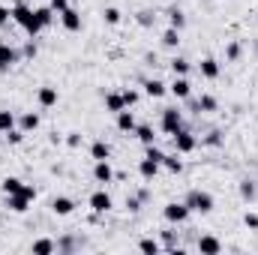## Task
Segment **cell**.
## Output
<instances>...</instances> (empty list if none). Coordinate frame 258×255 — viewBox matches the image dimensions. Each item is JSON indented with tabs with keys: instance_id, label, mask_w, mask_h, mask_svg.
Here are the masks:
<instances>
[{
	"instance_id": "277c9868",
	"label": "cell",
	"mask_w": 258,
	"mask_h": 255,
	"mask_svg": "<svg viewBox=\"0 0 258 255\" xmlns=\"http://www.w3.org/2000/svg\"><path fill=\"white\" fill-rule=\"evenodd\" d=\"M159 129H162L165 135H174L177 129H183V111H177V108H162Z\"/></svg>"
},
{
	"instance_id": "b9f144b4",
	"label": "cell",
	"mask_w": 258,
	"mask_h": 255,
	"mask_svg": "<svg viewBox=\"0 0 258 255\" xmlns=\"http://www.w3.org/2000/svg\"><path fill=\"white\" fill-rule=\"evenodd\" d=\"M126 210H129V213H138V210H141V198H138V195L126 198Z\"/></svg>"
},
{
	"instance_id": "ee69618b",
	"label": "cell",
	"mask_w": 258,
	"mask_h": 255,
	"mask_svg": "<svg viewBox=\"0 0 258 255\" xmlns=\"http://www.w3.org/2000/svg\"><path fill=\"white\" fill-rule=\"evenodd\" d=\"M9 18H12V9L0 3V27H6V24H9Z\"/></svg>"
},
{
	"instance_id": "d6986e66",
	"label": "cell",
	"mask_w": 258,
	"mask_h": 255,
	"mask_svg": "<svg viewBox=\"0 0 258 255\" xmlns=\"http://www.w3.org/2000/svg\"><path fill=\"white\" fill-rule=\"evenodd\" d=\"M90 159H93V162H99V159H111V144L102 141V138L93 141V144H90Z\"/></svg>"
},
{
	"instance_id": "3957f363",
	"label": "cell",
	"mask_w": 258,
	"mask_h": 255,
	"mask_svg": "<svg viewBox=\"0 0 258 255\" xmlns=\"http://www.w3.org/2000/svg\"><path fill=\"white\" fill-rule=\"evenodd\" d=\"M189 207H186V201H168L165 207H162V216H165V222L168 225H183L186 219H189Z\"/></svg>"
},
{
	"instance_id": "7dc6e473",
	"label": "cell",
	"mask_w": 258,
	"mask_h": 255,
	"mask_svg": "<svg viewBox=\"0 0 258 255\" xmlns=\"http://www.w3.org/2000/svg\"><path fill=\"white\" fill-rule=\"evenodd\" d=\"M75 246H78V243H75L72 237H63V240H57V249H66V252H69V249H75Z\"/></svg>"
},
{
	"instance_id": "f546056e",
	"label": "cell",
	"mask_w": 258,
	"mask_h": 255,
	"mask_svg": "<svg viewBox=\"0 0 258 255\" xmlns=\"http://www.w3.org/2000/svg\"><path fill=\"white\" fill-rule=\"evenodd\" d=\"M21 186H24L21 177H3V183H0L3 195H15V192H21Z\"/></svg>"
},
{
	"instance_id": "d4e9b609",
	"label": "cell",
	"mask_w": 258,
	"mask_h": 255,
	"mask_svg": "<svg viewBox=\"0 0 258 255\" xmlns=\"http://www.w3.org/2000/svg\"><path fill=\"white\" fill-rule=\"evenodd\" d=\"M168 27L183 30V27H186V12H183V9H177V6H171V9H168Z\"/></svg>"
},
{
	"instance_id": "e575fe53",
	"label": "cell",
	"mask_w": 258,
	"mask_h": 255,
	"mask_svg": "<svg viewBox=\"0 0 258 255\" xmlns=\"http://www.w3.org/2000/svg\"><path fill=\"white\" fill-rule=\"evenodd\" d=\"M255 195H258V189H255V183L246 177V180H240V198L243 201H255Z\"/></svg>"
},
{
	"instance_id": "7c38bea8",
	"label": "cell",
	"mask_w": 258,
	"mask_h": 255,
	"mask_svg": "<svg viewBox=\"0 0 258 255\" xmlns=\"http://www.w3.org/2000/svg\"><path fill=\"white\" fill-rule=\"evenodd\" d=\"M57 18H60L63 30H69V33H78V30H81V15H78V12H75L72 6H69V9H63V12H60Z\"/></svg>"
},
{
	"instance_id": "2e32d148",
	"label": "cell",
	"mask_w": 258,
	"mask_h": 255,
	"mask_svg": "<svg viewBox=\"0 0 258 255\" xmlns=\"http://www.w3.org/2000/svg\"><path fill=\"white\" fill-rule=\"evenodd\" d=\"M114 123H117L120 132H129V135H132L135 126H138V120H135V114H132L129 108H123V111H117V114H114Z\"/></svg>"
},
{
	"instance_id": "603a6c76",
	"label": "cell",
	"mask_w": 258,
	"mask_h": 255,
	"mask_svg": "<svg viewBox=\"0 0 258 255\" xmlns=\"http://www.w3.org/2000/svg\"><path fill=\"white\" fill-rule=\"evenodd\" d=\"M138 252H144V255H159V252H162V243H159L156 237H141V240H138Z\"/></svg>"
},
{
	"instance_id": "d6a6232c",
	"label": "cell",
	"mask_w": 258,
	"mask_h": 255,
	"mask_svg": "<svg viewBox=\"0 0 258 255\" xmlns=\"http://www.w3.org/2000/svg\"><path fill=\"white\" fill-rule=\"evenodd\" d=\"M162 45H165V48H177V45H180V30L168 27V30L162 33Z\"/></svg>"
},
{
	"instance_id": "6da1fadb",
	"label": "cell",
	"mask_w": 258,
	"mask_h": 255,
	"mask_svg": "<svg viewBox=\"0 0 258 255\" xmlns=\"http://www.w3.org/2000/svg\"><path fill=\"white\" fill-rule=\"evenodd\" d=\"M12 21H15V24H18L30 39L42 30V27H39V21H36V9H30L27 3H15V6H12Z\"/></svg>"
},
{
	"instance_id": "44dd1931",
	"label": "cell",
	"mask_w": 258,
	"mask_h": 255,
	"mask_svg": "<svg viewBox=\"0 0 258 255\" xmlns=\"http://www.w3.org/2000/svg\"><path fill=\"white\" fill-rule=\"evenodd\" d=\"M18 129H21V132H36V129H39V114H36V111H24V114L18 117Z\"/></svg>"
},
{
	"instance_id": "d590c367",
	"label": "cell",
	"mask_w": 258,
	"mask_h": 255,
	"mask_svg": "<svg viewBox=\"0 0 258 255\" xmlns=\"http://www.w3.org/2000/svg\"><path fill=\"white\" fill-rule=\"evenodd\" d=\"M120 96H123V102H126V108H132V105H138V99H141V93L138 90H120Z\"/></svg>"
},
{
	"instance_id": "cb8c5ba5",
	"label": "cell",
	"mask_w": 258,
	"mask_h": 255,
	"mask_svg": "<svg viewBox=\"0 0 258 255\" xmlns=\"http://www.w3.org/2000/svg\"><path fill=\"white\" fill-rule=\"evenodd\" d=\"M36 255H51L57 249V240H51V237H39V240H33V246H30Z\"/></svg>"
},
{
	"instance_id": "f1b7e54d",
	"label": "cell",
	"mask_w": 258,
	"mask_h": 255,
	"mask_svg": "<svg viewBox=\"0 0 258 255\" xmlns=\"http://www.w3.org/2000/svg\"><path fill=\"white\" fill-rule=\"evenodd\" d=\"M168 69H171L174 75H186V72L192 69V63H189L186 57H180V54H177V57H171V60H168Z\"/></svg>"
},
{
	"instance_id": "f6af8a7d",
	"label": "cell",
	"mask_w": 258,
	"mask_h": 255,
	"mask_svg": "<svg viewBox=\"0 0 258 255\" xmlns=\"http://www.w3.org/2000/svg\"><path fill=\"white\" fill-rule=\"evenodd\" d=\"M48 6H51V9H54L57 15H60L63 9H69V0H48Z\"/></svg>"
},
{
	"instance_id": "8fae6325",
	"label": "cell",
	"mask_w": 258,
	"mask_h": 255,
	"mask_svg": "<svg viewBox=\"0 0 258 255\" xmlns=\"http://www.w3.org/2000/svg\"><path fill=\"white\" fill-rule=\"evenodd\" d=\"M36 99H39V105H42V108H54L60 96H57V87H51V84H42V87L36 90Z\"/></svg>"
},
{
	"instance_id": "60d3db41",
	"label": "cell",
	"mask_w": 258,
	"mask_h": 255,
	"mask_svg": "<svg viewBox=\"0 0 258 255\" xmlns=\"http://www.w3.org/2000/svg\"><path fill=\"white\" fill-rule=\"evenodd\" d=\"M153 18H156V15H153V12H147V9H144V12H138V24H141V27H150V24H153Z\"/></svg>"
},
{
	"instance_id": "5b68a950",
	"label": "cell",
	"mask_w": 258,
	"mask_h": 255,
	"mask_svg": "<svg viewBox=\"0 0 258 255\" xmlns=\"http://www.w3.org/2000/svg\"><path fill=\"white\" fill-rule=\"evenodd\" d=\"M171 138H174V150H177L180 156L192 153L195 147H198V138H195V135L189 132V129H177V132H174Z\"/></svg>"
},
{
	"instance_id": "ac0fdd59",
	"label": "cell",
	"mask_w": 258,
	"mask_h": 255,
	"mask_svg": "<svg viewBox=\"0 0 258 255\" xmlns=\"http://www.w3.org/2000/svg\"><path fill=\"white\" fill-rule=\"evenodd\" d=\"M72 210H75V201H72V198H66V195H54V198H51V213L69 216Z\"/></svg>"
},
{
	"instance_id": "7bdbcfd3",
	"label": "cell",
	"mask_w": 258,
	"mask_h": 255,
	"mask_svg": "<svg viewBox=\"0 0 258 255\" xmlns=\"http://www.w3.org/2000/svg\"><path fill=\"white\" fill-rule=\"evenodd\" d=\"M243 225L252 228V231H258V213H246V216H243Z\"/></svg>"
},
{
	"instance_id": "30bf717a",
	"label": "cell",
	"mask_w": 258,
	"mask_h": 255,
	"mask_svg": "<svg viewBox=\"0 0 258 255\" xmlns=\"http://www.w3.org/2000/svg\"><path fill=\"white\" fill-rule=\"evenodd\" d=\"M93 180H96V183H102V186H108V183L114 180V171H111L108 159H99V162H93Z\"/></svg>"
},
{
	"instance_id": "1f68e13d",
	"label": "cell",
	"mask_w": 258,
	"mask_h": 255,
	"mask_svg": "<svg viewBox=\"0 0 258 255\" xmlns=\"http://www.w3.org/2000/svg\"><path fill=\"white\" fill-rule=\"evenodd\" d=\"M102 18H105V24L117 27V24H120V18H123V12H120L117 6H105V9H102Z\"/></svg>"
},
{
	"instance_id": "8992f818",
	"label": "cell",
	"mask_w": 258,
	"mask_h": 255,
	"mask_svg": "<svg viewBox=\"0 0 258 255\" xmlns=\"http://www.w3.org/2000/svg\"><path fill=\"white\" fill-rule=\"evenodd\" d=\"M87 204H90V210H93V213H108V210L114 207V198H111L105 189H96V192H90Z\"/></svg>"
},
{
	"instance_id": "83f0119b",
	"label": "cell",
	"mask_w": 258,
	"mask_h": 255,
	"mask_svg": "<svg viewBox=\"0 0 258 255\" xmlns=\"http://www.w3.org/2000/svg\"><path fill=\"white\" fill-rule=\"evenodd\" d=\"M195 102H198V114H210V111L219 108L216 96H210V93H201V99H195Z\"/></svg>"
},
{
	"instance_id": "836d02e7",
	"label": "cell",
	"mask_w": 258,
	"mask_h": 255,
	"mask_svg": "<svg viewBox=\"0 0 258 255\" xmlns=\"http://www.w3.org/2000/svg\"><path fill=\"white\" fill-rule=\"evenodd\" d=\"M222 141H225V138H222V132H219V129H210V132L201 138V144H204V147H222Z\"/></svg>"
},
{
	"instance_id": "9a60e30c",
	"label": "cell",
	"mask_w": 258,
	"mask_h": 255,
	"mask_svg": "<svg viewBox=\"0 0 258 255\" xmlns=\"http://www.w3.org/2000/svg\"><path fill=\"white\" fill-rule=\"evenodd\" d=\"M198 72H201L207 81H216V78H219V72H222V66H219L216 57H204V60L198 63Z\"/></svg>"
},
{
	"instance_id": "ba28073f",
	"label": "cell",
	"mask_w": 258,
	"mask_h": 255,
	"mask_svg": "<svg viewBox=\"0 0 258 255\" xmlns=\"http://www.w3.org/2000/svg\"><path fill=\"white\" fill-rule=\"evenodd\" d=\"M18 60H21V51H15L9 42H0V72H9Z\"/></svg>"
},
{
	"instance_id": "74e56055",
	"label": "cell",
	"mask_w": 258,
	"mask_h": 255,
	"mask_svg": "<svg viewBox=\"0 0 258 255\" xmlns=\"http://www.w3.org/2000/svg\"><path fill=\"white\" fill-rule=\"evenodd\" d=\"M24 135H27V132H21V129L15 126V129H9V132H6V141H9V144H21V141H24Z\"/></svg>"
},
{
	"instance_id": "5bb4252c",
	"label": "cell",
	"mask_w": 258,
	"mask_h": 255,
	"mask_svg": "<svg viewBox=\"0 0 258 255\" xmlns=\"http://www.w3.org/2000/svg\"><path fill=\"white\" fill-rule=\"evenodd\" d=\"M30 198L27 195H21V192H15V195H6V207L12 210V213H27L30 210Z\"/></svg>"
},
{
	"instance_id": "484cf974",
	"label": "cell",
	"mask_w": 258,
	"mask_h": 255,
	"mask_svg": "<svg viewBox=\"0 0 258 255\" xmlns=\"http://www.w3.org/2000/svg\"><path fill=\"white\" fill-rule=\"evenodd\" d=\"M123 108H126V102H123L120 93H105V111H108V114H117V111H123Z\"/></svg>"
},
{
	"instance_id": "4fadbf2b",
	"label": "cell",
	"mask_w": 258,
	"mask_h": 255,
	"mask_svg": "<svg viewBox=\"0 0 258 255\" xmlns=\"http://www.w3.org/2000/svg\"><path fill=\"white\" fill-rule=\"evenodd\" d=\"M159 168H162V162H156V159H150V156H144V159L138 162V174H141V180H153V177L159 174Z\"/></svg>"
},
{
	"instance_id": "4dcf8cb0",
	"label": "cell",
	"mask_w": 258,
	"mask_h": 255,
	"mask_svg": "<svg viewBox=\"0 0 258 255\" xmlns=\"http://www.w3.org/2000/svg\"><path fill=\"white\" fill-rule=\"evenodd\" d=\"M15 123H18V120H15V114H12V111H6V108H0V135H6L9 129H15Z\"/></svg>"
},
{
	"instance_id": "9c48e42d",
	"label": "cell",
	"mask_w": 258,
	"mask_h": 255,
	"mask_svg": "<svg viewBox=\"0 0 258 255\" xmlns=\"http://www.w3.org/2000/svg\"><path fill=\"white\" fill-rule=\"evenodd\" d=\"M195 249H198L201 255H219L222 252V240L213 237V234H201L198 243H195Z\"/></svg>"
},
{
	"instance_id": "e0dca14e",
	"label": "cell",
	"mask_w": 258,
	"mask_h": 255,
	"mask_svg": "<svg viewBox=\"0 0 258 255\" xmlns=\"http://www.w3.org/2000/svg\"><path fill=\"white\" fill-rule=\"evenodd\" d=\"M144 93H147L150 99H162V96L168 93V84L159 81V78H147V81H144Z\"/></svg>"
},
{
	"instance_id": "bcb514c9",
	"label": "cell",
	"mask_w": 258,
	"mask_h": 255,
	"mask_svg": "<svg viewBox=\"0 0 258 255\" xmlns=\"http://www.w3.org/2000/svg\"><path fill=\"white\" fill-rule=\"evenodd\" d=\"M66 144L69 147H78L81 144V132H66Z\"/></svg>"
},
{
	"instance_id": "8d00e7d4",
	"label": "cell",
	"mask_w": 258,
	"mask_h": 255,
	"mask_svg": "<svg viewBox=\"0 0 258 255\" xmlns=\"http://www.w3.org/2000/svg\"><path fill=\"white\" fill-rule=\"evenodd\" d=\"M36 54H39V48H36V42H33V39H27V42H24V48H21V57H27V60H33Z\"/></svg>"
},
{
	"instance_id": "52a82bcc",
	"label": "cell",
	"mask_w": 258,
	"mask_h": 255,
	"mask_svg": "<svg viewBox=\"0 0 258 255\" xmlns=\"http://www.w3.org/2000/svg\"><path fill=\"white\" fill-rule=\"evenodd\" d=\"M168 93H171L174 99H189V96H192V81H189L186 75H174V81L168 84Z\"/></svg>"
},
{
	"instance_id": "7402d4cb",
	"label": "cell",
	"mask_w": 258,
	"mask_h": 255,
	"mask_svg": "<svg viewBox=\"0 0 258 255\" xmlns=\"http://www.w3.org/2000/svg\"><path fill=\"white\" fill-rule=\"evenodd\" d=\"M54 15H57V12H54L51 6H36V21H39L42 30H48V27L54 24Z\"/></svg>"
},
{
	"instance_id": "f35d334b",
	"label": "cell",
	"mask_w": 258,
	"mask_h": 255,
	"mask_svg": "<svg viewBox=\"0 0 258 255\" xmlns=\"http://www.w3.org/2000/svg\"><path fill=\"white\" fill-rule=\"evenodd\" d=\"M240 57V42H228L225 48V60H237Z\"/></svg>"
},
{
	"instance_id": "7a4b0ae2",
	"label": "cell",
	"mask_w": 258,
	"mask_h": 255,
	"mask_svg": "<svg viewBox=\"0 0 258 255\" xmlns=\"http://www.w3.org/2000/svg\"><path fill=\"white\" fill-rule=\"evenodd\" d=\"M183 201H186V207H189L192 213H201V216L213 213V207H216V198H213L207 189H189Z\"/></svg>"
},
{
	"instance_id": "4316f807",
	"label": "cell",
	"mask_w": 258,
	"mask_h": 255,
	"mask_svg": "<svg viewBox=\"0 0 258 255\" xmlns=\"http://www.w3.org/2000/svg\"><path fill=\"white\" fill-rule=\"evenodd\" d=\"M162 168H168L171 174H180V171H183V159H180V153H177V150H174V153H165Z\"/></svg>"
},
{
	"instance_id": "ffe728a7",
	"label": "cell",
	"mask_w": 258,
	"mask_h": 255,
	"mask_svg": "<svg viewBox=\"0 0 258 255\" xmlns=\"http://www.w3.org/2000/svg\"><path fill=\"white\" fill-rule=\"evenodd\" d=\"M135 138L147 147V144H156V129L150 126V123H138L135 126Z\"/></svg>"
},
{
	"instance_id": "c3c4849f",
	"label": "cell",
	"mask_w": 258,
	"mask_h": 255,
	"mask_svg": "<svg viewBox=\"0 0 258 255\" xmlns=\"http://www.w3.org/2000/svg\"><path fill=\"white\" fill-rule=\"evenodd\" d=\"M21 195H27L30 201H36V189H33L30 183H24V186H21Z\"/></svg>"
},
{
	"instance_id": "ab89813d",
	"label": "cell",
	"mask_w": 258,
	"mask_h": 255,
	"mask_svg": "<svg viewBox=\"0 0 258 255\" xmlns=\"http://www.w3.org/2000/svg\"><path fill=\"white\" fill-rule=\"evenodd\" d=\"M174 240H177V231H162V249H165V252L174 246Z\"/></svg>"
}]
</instances>
